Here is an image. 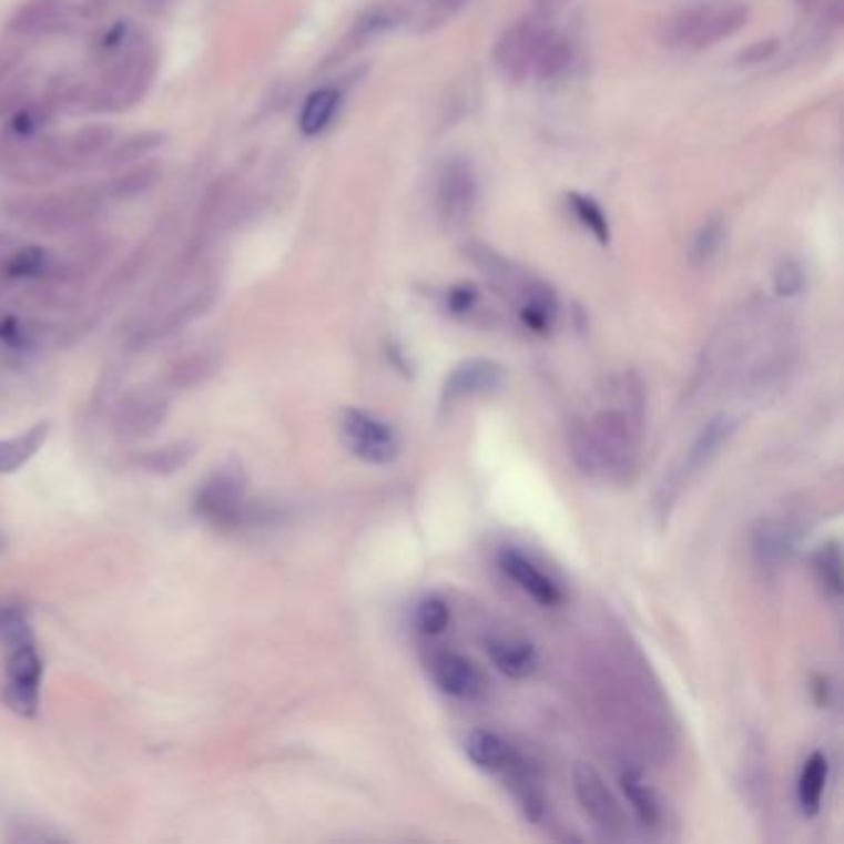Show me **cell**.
<instances>
[{
	"instance_id": "cell-1",
	"label": "cell",
	"mask_w": 844,
	"mask_h": 844,
	"mask_svg": "<svg viewBox=\"0 0 844 844\" xmlns=\"http://www.w3.org/2000/svg\"><path fill=\"white\" fill-rule=\"evenodd\" d=\"M642 431V394L639 387H622V404L604 409L592 421L572 426L570 454L587 476L627 480L634 474Z\"/></svg>"
},
{
	"instance_id": "cell-2",
	"label": "cell",
	"mask_w": 844,
	"mask_h": 844,
	"mask_svg": "<svg viewBox=\"0 0 844 844\" xmlns=\"http://www.w3.org/2000/svg\"><path fill=\"white\" fill-rule=\"evenodd\" d=\"M466 258L494 283L500 293L516 297L520 305V317L536 333H548L555 315H558V297L538 277H532L512 261L504 258L498 251L486 243H468Z\"/></svg>"
},
{
	"instance_id": "cell-3",
	"label": "cell",
	"mask_w": 844,
	"mask_h": 844,
	"mask_svg": "<svg viewBox=\"0 0 844 844\" xmlns=\"http://www.w3.org/2000/svg\"><path fill=\"white\" fill-rule=\"evenodd\" d=\"M748 20V8L739 0H711L661 20L659 40L671 48H711L739 33Z\"/></svg>"
},
{
	"instance_id": "cell-4",
	"label": "cell",
	"mask_w": 844,
	"mask_h": 844,
	"mask_svg": "<svg viewBox=\"0 0 844 844\" xmlns=\"http://www.w3.org/2000/svg\"><path fill=\"white\" fill-rule=\"evenodd\" d=\"M102 206V189L90 191H68L60 196H42V199H20L13 209H8L10 216L26 223L35 231L60 233L80 228L82 223L94 218V213Z\"/></svg>"
},
{
	"instance_id": "cell-5",
	"label": "cell",
	"mask_w": 844,
	"mask_h": 844,
	"mask_svg": "<svg viewBox=\"0 0 844 844\" xmlns=\"http://www.w3.org/2000/svg\"><path fill=\"white\" fill-rule=\"evenodd\" d=\"M156 55L149 45L124 50L100 80V92L90 98L92 110H124L144 98L152 88Z\"/></svg>"
},
{
	"instance_id": "cell-6",
	"label": "cell",
	"mask_w": 844,
	"mask_h": 844,
	"mask_svg": "<svg viewBox=\"0 0 844 844\" xmlns=\"http://www.w3.org/2000/svg\"><path fill=\"white\" fill-rule=\"evenodd\" d=\"M552 28L548 18L530 16L506 28L496 45V65L506 80L522 82L530 74H536V65L545 42L550 40Z\"/></svg>"
},
{
	"instance_id": "cell-7",
	"label": "cell",
	"mask_w": 844,
	"mask_h": 844,
	"mask_svg": "<svg viewBox=\"0 0 844 844\" xmlns=\"http://www.w3.org/2000/svg\"><path fill=\"white\" fill-rule=\"evenodd\" d=\"M342 439L352 456L369 466H387L399 456V436L394 426L362 409H347L342 416Z\"/></svg>"
},
{
	"instance_id": "cell-8",
	"label": "cell",
	"mask_w": 844,
	"mask_h": 844,
	"mask_svg": "<svg viewBox=\"0 0 844 844\" xmlns=\"http://www.w3.org/2000/svg\"><path fill=\"white\" fill-rule=\"evenodd\" d=\"M478 196L476 171L468 159H446L436 176V211L446 228H461L471 218Z\"/></svg>"
},
{
	"instance_id": "cell-9",
	"label": "cell",
	"mask_w": 844,
	"mask_h": 844,
	"mask_svg": "<svg viewBox=\"0 0 844 844\" xmlns=\"http://www.w3.org/2000/svg\"><path fill=\"white\" fill-rule=\"evenodd\" d=\"M572 785L577 803L582 805L584 815L590 817L597 827L607 832L609 837H619L624 830V812L619 807L614 795L609 793L602 775L594 767L577 763L572 771Z\"/></svg>"
},
{
	"instance_id": "cell-10",
	"label": "cell",
	"mask_w": 844,
	"mask_h": 844,
	"mask_svg": "<svg viewBox=\"0 0 844 844\" xmlns=\"http://www.w3.org/2000/svg\"><path fill=\"white\" fill-rule=\"evenodd\" d=\"M40 677L42 661L33 644L10 649L3 683V696L8 706L23 715H33L40 701Z\"/></svg>"
},
{
	"instance_id": "cell-11",
	"label": "cell",
	"mask_w": 844,
	"mask_h": 844,
	"mask_svg": "<svg viewBox=\"0 0 844 844\" xmlns=\"http://www.w3.org/2000/svg\"><path fill=\"white\" fill-rule=\"evenodd\" d=\"M504 384V367L494 359H466L456 365L448 374L441 387V406L448 409L464 399H471L476 394H486L498 389Z\"/></svg>"
},
{
	"instance_id": "cell-12",
	"label": "cell",
	"mask_w": 844,
	"mask_h": 844,
	"mask_svg": "<svg viewBox=\"0 0 844 844\" xmlns=\"http://www.w3.org/2000/svg\"><path fill=\"white\" fill-rule=\"evenodd\" d=\"M735 429H739V419H735V416H731V414L713 416V419L703 426L696 439H693V444L689 446L687 456H683V464L679 466V471H677L679 488L687 486V480L691 476H696L699 471H703V468H706L713 458L719 456L721 448L731 441V436L735 434Z\"/></svg>"
},
{
	"instance_id": "cell-13",
	"label": "cell",
	"mask_w": 844,
	"mask_h": 844,
	"mask_svg": "<svg viewBox=\"0 0 844 844\" xmlns=\"http://www.w3.org/2000/svg\"><path fill=\"white\" fill-rule=\"evenodd\" d=\"M500 570H504L512 582H516L522 592H526L532 602L542 607H558L565 594L560 584L552 580L550 574H545L536 562L518 550H504L498 558Z\"/></svg>"
},
{
	"instance_id": "cell-14",
	"label": "cell",
	"mask_w": 844,
	"mask_h": 844,
	"mask_svg": "<svg viewBox=\"0 0 844 844\" xmlns=\"http://www.w3.org/2000/svg\"><path fill=\"white\" fill-rule=\"evenodd\" d=\"M431 677L444 693L461 701H474L486 691V679L474 661L461 654H451V651L434 657Z\"/></svg>"
},
{
	"instance_id": "cell-15",
	"label": "cell",
	"mask_w": 844,
	"mask_h": 844,
	"mask_svg": "<svg viewBox=\"0 0 844 844\" xmlns=\"http://www.w3.org/2000/svg\"><path fill=\"white\" fill-rule=\"evenodd\" d=\"M199 508L203 516L216 522H236L243 512V480L238 474L223 471L211 484L203 486L199 496Z\"/></svg>"
},
{
	"instance_id": "cell-16",
	"label": "cell",
	"mask_w": 844,
	"mask_h": 844,
	"mask_svg": "<svg viewBox=\"0 0 844 844\" xmlns=\"http://www.w3.org/2000/svg\"><path fill=\"white\" fill-rule=\"evenodd\" d=\"M464 753L468 761L486 773H506L518 763L512 745L506 739H500L498 733L486 729H476L466 735Z\"/></svg>"
},
{
	"instance_id": "cell-17",
	"label": "cell",
	"mask_w": 844,
	"mask_h": 844,
	"mask_svg": "<svg viewBox=\"0 0 844 844\" xmlns=\"http://www.w3.org/2000/svg\"><path fill=\"white\" fill-rule=\"evenodd\" d=\"M486 651L494 667L508 679L522 681L536 674L538 651L526 639L518 637H496L486 644Z\"/></svg>"
},
{
	"instance_id": "cell-18",
	"label": "cell",
	"mask_w": 844,
	"mask_h": 844,
	"mask_svg": "<svg viewBox=\"0 0 844 844\" xmlns=\"http://www.w3.org/2000/svg\"><path fill=\"white\" fill-rule=\"evenodd\" d=\"M797 548V530L787 520H765L753 536L755 560L767 570H777L780 565L793 558Z\"/></svg>"
},
{
	"instance_id": "cell-19",
	"label": "cell",
	"mask_w": 844,
	"mask_h": 844,
	"mask_svg": "<svg viewBox=\"0 0 844 844\" xmlns=\"http://www.w3.org/2000/svg\"><path fill=\"white\" fill-rule=\"evenodd\" d=\"M70 16L68 0H28L26 6L16 10V16L10 18L8 33L13 35H40L48 30H55L65 23Z\"/></svg>"
},
{
	"instance_id": "cell-20",
	"label": "cell",
	"mask_w": 844,
	"mask_h": 844,
	"mask_svg": "<svg viewBox=\"0 0 844 844\" xmlns=\"http://www.w3.org/2000/svg\"><path fill=\"white\" fill-rule=\"evenodd\" d=\"M114 144V130L110 124H88L74 130L70 136L60 139V142L52 146L50 159H62V162H88V159H94L104 154L106 149Z\"/></svg>"
},
{
	"instance_id": "cell-21",
	"label": "cell",
	"mask_w": 844,
	"mask_h": 844,
	"mask_svg": "<svg viewBox=\"0 0 844 844\" xmlns=\"http://www.w3.org/2000/svg\"><path fill=\"white\" fill-rule=\"evenodd\" d=\"M827 780H830L827 755L815 751L807 757L797 777V805L807 817H815L820 812L822 797H825V790H827Z\"/></svg>"
},
{
	"instance_id": "cell-22",
	"label": "cell",
	"mask_w": 844,
	"mask_h": 844,
	"mask_svg": "<svg viewBox=\"0 0 844 844\" xmlns=\"http://www.w3.org/2000/svg\"><path fill=\"white\" fill-rule=\"evenodd\" d=\"M619 785H622V793L639 822L644 827H657L661 822V803L657 790L647 783V777L634 767H627V771L619 773Z\"/></svg>"
},
{
	"instance_id": "cell-23",
	"label": "cell",
	"mask_w": 844,
	"mask_h": 844,
	"mask_svg": "<svg viewBox=\"0 0 844 844\" xmlns=\"http://www.w3.org/2000/svg\"><path fill=\"white\" fill-rule=\"evenodd\" d=\"M159 179H162V166L154 162L126 169L124 174L106 181L102 189V196L112 201H134L139 196H144L149 189H154Z\"/></svg>"
},
{
	"instance_id": "cell-24",
	"label": "cell",
	"mask_w": 844,
	"mask_h": 844,
	"mask_svg": "<svg viewBox=\"0 0 844 844\" xmlns=\"http://www.w3.org/2000/svg\"><path fill=\"white\" fill-rule=\"evenodd\" d=\"M55 271V255L48 248H40V245H26L6 261V275L18 277V281H40V277H50Z\"/></svg>"
},
{
	"instance_id": "cell-25",
	"label": "cell",
	"mask_w": 844,
	"mask_h": 844,
	"mask_svg": "<svg viewBox=\"0 0 844 844\" xmlns=\"http://www.w3.org/2000/svg\"><path fill=\"white\" fill-rule=\"evenodd\" d=\"M164 144V134L162 132H136L124 136L122 142L112 144L106 149L104 156V166L110 169H120V166H130L134 162H142L149 154L154 152Z\"/></svg>"
},
{
	"instance_id": "cell-26",
	"label": "cell",
	"mask_w": 844,
	"mask_h": 844,
	"mask_svg": "<svg viewBox=\"0 0 844 844\" xmlns=\"http://www.w3.org/2000/svg\"><path fill=\"white\" fill-rule=\"evenodd\" d=\"M337 106H339V92L335 88L315 90L305 100V106L301 112V130L307 136H315L319 132H325L329 122L335 120Z\"/></svg>"
},
{
	"instance_id": "cell-27",
	"label": "cell",
	"mask_w": 844,
	"mask_h": 844,
	"mask_svg": "<svg viewBox=\"0 0 844 844\" xmlns=\"http://www.w3.org/2000/svg\"><path fill=\"white\" fill-rule=\"evenodd\" d=\"M45 436H48V426L42 424L23 436H16V439L0 441V474H13L20 466L28 464L30 458L40 451Z\"/></svg>"
},
{
	"instance_id": "cell-28",
	"label": "cell",
	"mask_w": 844,
	"mask_h": 844,
	"mask_svg": "<svg viewBox=\"0 0 844 844\" xmlns=\"http://www.w3.org/2000/svg\"><path fill=\"white\" fill-rule=\"evenodd\" d=\"M723 236H725L723 218L711 216L709 221L701 223V228L693 233L691 245H689V263L693 265V268H706L715 255H719Z\"/></svg>"
},
{
	"instance_id": "cell-29",
	"label": "cell",
	"mask_w": 844,
	"mask_h": 844,
	"mask_svg": "<svg viewBox=\"0 0 844 844\" xmlns=\"http://www.w3.org/2000/svg\"><path fill=\"white\" fill-rule=\"evenodd\" d=\"M570 60H572L570 42L552 30L550 40L545 42V48L540 52V60H538V65H536V78H540V80L560 78V74L565 70H568Z\"/></svg>"
},
{
	"instance_id": "cell-30",
	"label": "cell",
	"mask_w": 844,
	"mask_h": 844,
	"mask_svg": "<svg viewBox=\"0 0 844 844\" xmlns=\"http://www.w3.org/2000/svg\"><path fill=\"white\" fill-rule=\"evenodd\" d=\"M0 642H3L8 649L33 644V632H30V624L23 609H18L13 604L0 607Z\"/></svg>"
},
{
	"instance_id": "cell-31",
	"label": "cell",
	"mask_w": 844,
	"mask_h": 844,
	"mask_svg": "<svg viewBox=\"0 0 844 844\" xmlns=\"http://www.w3.org/2000/svg\"><path fill=\"white\" fill-rule=\"evenodd\" d=\"M448 624H451V609L439 597H429L416 609V627L426 637L444 634Z\"/></svg>"
},
{
	"instance_id": "cell-32",
	"label": "cell",
	"mask_w": 844,
	"mask_h": 844,
	"mask_svg": "<svg viewBox=\"0 0 844 844\" xmlns=\"http://www.w3.org/2000/svg\"><path fill=\"white\" fill-rule=\"evenodd\" d=\"M570 206L574 211V216L582 221V226L592 233V236L600 243H609V223L602 209L597 206L592 199L580 196V194H570Z\"/></svg>"
},
{
	"instance_id": "cell-33",
	"label": "cell",
	"mask_w": 844,
	"mask_h": 844,
	"mask_svg": "<svg viewBox=\"0 0 844 844\" xmlns=\"http://www.w3.org/2000/svg\"><path fill=\"white\" fill-rule=\"evenodd\" d=\"M815 570L820 574L822 584H825L827 590L837 597L842 592V555H840V548L835 542L827 545V548H822L817 552Z\"/></svg>"
},
{
	"instance_id": "cell-34",
	"label": "cell",
	"mask_w": 844,
	"mask_h": 844,
	"mask_svg": "<svg viewBox=\"0 0 844 844\" xmlns=\"http://www.w3.org/2000/svg\"><path fill=\"white\" fill-rule=\"evenodd\" d=\"M773 285H775V293L780 297H793L803 291L805 273H803V268H800V263L797 261L780 263L775 275H773Z\"/></svg>"
},
{
	"instance_id": "cell-35",
	"label": "cell",
	"mask_w": 844,
	"mask_h": 844,
	"mask_svg": "<svg viewBox=\"0 0 844 844\" xmlns=\"http://www.w3.org/2000/svg\"><path fill=\"white\" fill-rule=\"evenodd\" d=\"M42 126H45V112L33 104L20 106V110L13 114V120H10V132H13L18 139L35 136Z\"/></svg>"
},
{
	"instance_id": "cell-36",
	"label": "cell",
	"mask_w": 844,
	"mask_h": 844,
	"mask_svg": "<svg viewBox=\"0 0 844 844\" xmlns=\"http://www.w3.org/2000/svg\"><path fill=\"white\" fill-rule=\"evenodd\" d=\"M777 50V40H761V42H753V45H748L741 55H739V62L741 65H757V62H765L771 60L775 55Z\"/></svg>"
},
{
	"instance_id": "cell-37",
	"label": "cell",
	"mask_w": 844,
	"mask_h": 844,
	"mask_svg": "<svg viewBox=\"0 0 844 844\" xmlns=\"http://www.w3.org/2000/svg\"><path fill=\"white\" fill-rule=\"evenodd\" d=\"M466 3L468 0H429V16L436 23H441V20L456 16Z\"/></svg>"
},
{
	"instance_id": "cell-38",
	"label": "cell",
	"mask_w": 844,
	"mask_h": 844,
	"mask_svg": "<svg viewBox=\"0 0 844 844\" xmlns=\"http://www.w3.org/2000/svg\"><path fill=\"white\" fill-rule=\"evenodd\" d=\"M126 30H130V26H126V20H120L114 28H110L104 33V38L100 40V48L102 50H122V45L126 42Z\"/></svg>"
},
{
	"instance_id": "cell-39",
	"label": "cell",
	"mask_w": 844,
	"mask_h": 844,
	"mask_svg": "<svg viewBox=\"0 0 844 844\" xmlns=\"http://www.w3.org/2000/svg\"><path fill=\"white\" fill-rule=\"evenodd\" d=\"M23 60V50L16 45H8L0 50V82H6L10 78V72L18 68V62Z\"/></svg>"
},
{
	"instance_id": "cell-40",
	"label": "cell",
	"mask_w": 844,
	"mask_h": 844,
	"mask_svg": "<svg viewBox=\"0 0 844 844\" xmlns=\"http://www.w3.org/2000/svg\"><path fill=\"white\" fill-rule=\"evenodd\" d=\"M451 307L454 313H466V309H471V305L476 303V291L474 287H458V291L451 293Z\"/></svg>"
},
{
	"instance_id": "cell-41",
	"label": "cell",
	"mask_w": 844,
	"mask_h": 844,
	"mask_svg": "<svg viewBox=\"0 0 844 844\" xmlns=\"http://www.w3.org/2000/svg\"><path fill=\"white\" fill-rule=\"evenodd\" d=\"M565 3H568V0H532V6H536L538 16H542V18H552L555 13H560Z\"/></svg>"
}]
</instances>
